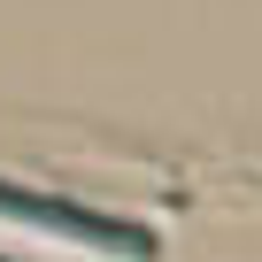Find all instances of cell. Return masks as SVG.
<instances>
[{
	"label": "cell",
	"mask_w": 262,
	"mask_h": 262,
	"mask_svg": "<svg viewBox=\"0 0 262 262\" xmlns=\"http://www.w3.org/2000/svg\"><path fill=\"white\" fill-rule=\"evenodd\" d=\"M0 208H8V216H31L47 231H93L116 254H147V231H131V224H100V216H77V208H54V201H16V193H0Z\"/></svg>",
	"instance_id": "1"
}]
</instances>
